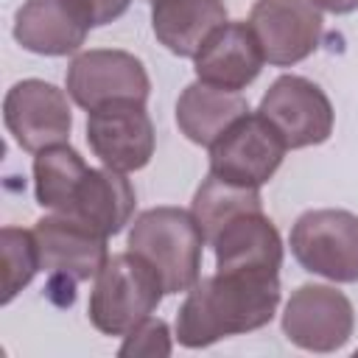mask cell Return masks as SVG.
<instances>
[{
	"mask_svg": "<svg viewBox=\"0 0 358 358\" xmlns=\"http://www.w3.org/2000/svg\"><path fill=\"white\" fill-rule=\"evenodd\" d=\"M280 305V277L215 271L201 277L176 313V338L187 350L266 327Z\"/></svg>",
	"mask_w": 358,
	"mask_h": 358,
	"instance_id": "1",
	"label": "cell"
},
{
	"mask_svg": "<svg viewBox=\"0 0 358 358\" xmlns=\"http://www.w3.org/2000/svg\"><path fill=\"white\" fill-rule=\"evenodd\" d=\"M126 243L159 274L165 294H187L201 280V252L207 241L190 210H143L134 218Z\"/></svg>",
	"mask_w": 358,
	"mask_h": 358,
	"instance_id": "2",
	"label": "cell"
},
{
	"mask_svg": "<svg viewBox=\"0 0 358 358\" xmlns=\"http://www.w3.org/2000/svg\"><path fill=\"white\" fill-rule=\"evenodd\" d=\"M159 274L131 249L112 255L90 291V322L103 336H126L145 322L162 302Z\"/></svg>",
	"mask_w": 358,
	"mask_h": 358,
	"instance_id": "3",
	"label": "cell"
},
{
	"mask_svg": "<svg viewBox=\"0 0 358 358\" xmlns=\"http://www.w3.org/2000/svg\"><path fill=\"white\" fill-rule=\"evenodd\" d=\"M296 263L330 282H358V215L322 207L302 213L291 227Z\"/></svg>",
	"mask_w": 358,
	"mask_h": 358,
	"instance_id": "4",
	"label": "cell"
},
{
	"mask_svg": "<svg viewBox=\"0 0 358 358\" xmlns=\"http://www.w3.org/2000/svg\"><path fill=\"white\" fill-rule=\"evenodd\" d=\"M67 95L87 112L112 101L145 103L151 95V78L134 53L117 48H90L76 53L67 67Z\"/></svg>",
	"mask_w": 358,
	"mask_h": 358,
	"instance_id": "5",
	"label": "cell"
},
{
	"mask_svg": "<svg viewBox=\"0 0 358 358\" xmlns=\"http://www.w3.org/2000/svg\"><path fill=\"white\" fill-rule=\"evenodd\" d=\"M285 151L274 126L260 112H246L210 145V173L232 185L263 187L282 165Z\"/></svg>",
	"mask_w": 358,
	"mask_h": 358,
	"instance_id": "6",
	"label": "cell"
},
{
	"mask_svg": "<svg viewBox=\"0 0 358 358\" xmlns=\"http://www.w3.org/2000/svg\"><path fill=\"white\" fill-rule=\"evenodd\" d=\"M257 112L274 126L288 148L322 145L333 134V103L324 90L305 76L285 73L274 78L260 98Z\"/></svg>",
	"mask_w": 358,
	"mask_h": 358,
	"instance_id": "7",
	"label": "cell"
},
{
	"mask_svg": "<svg viewBox=\"0 0 358 358\" xmlns=\"http://www.w3.org/2000/svg\"><path fill=\"white\" fill-rule=\"evenodd\" d=\"M355 330V308L344 291L333 285H299L282 310L285 338L308 352H336Z\"/></svg>",
	"mask_w": 358,
	"mask_h": 358,
	"instance_id": "8",
	"label": "cell"
},
{
	"mask_svg": "<svg viewBox=\"0 0 358 358\" xmlns=\"http://www.w3.org/2000/svg\"><path fill=\"white\" fill-rule=\"evenodd\" d=\"M3 120L14 143L28 154L67 143L73 131L67 92L42 78H22L6 92Z\"/></svg>",
	"mask_w": 358,
	"mask_h": 358,
	"instance_id": "9",
	"label": "cell"
},
{
	"mask_svg": "<svg viewBox=\"0 0 358 358\" xmlns=\"http://www.w3.org/2000/svg\"><path fill=\"white\" fill-rule=\"evenodd\" d=\"M246 22L255 31L263 59L274 67L305 62L324 34L322 11L310 0H255Z\"/></svg>",
	"mask_w": 358,
	"mask_h": 358,
	"instance_id": "10",
	"label": "cell"
},
{
	"mask_svg": "<svg viewBox=\"0 0 358 358\" xmlns=\"http://www.w3.org/2000/svg\"><path fill=\"white\" fill-rule=\"evenodd\" d=\"M87 143L92 154L112 171L131 173L145 168L157 145L145 103L112 101L87 112Z\"/></svg>",
	"mask_w": 358,
	"mask_h": 358,
	"instance_id": "11",
	"label": "cell"
},
{
	"mask_svg": "<svg viewBox=\"0 0 358 358\" xmlns=\"http://www.w3.org/2000/svg\"><path fill=\"white\" fill-rule=\"evenodd\" d=\"M34 238L39 249V266L48 274H62L76 282L95 280L109 260L106 235L90 224L53 213L34 224Z\"/></svg>",
	"mask_w": 358,
	"mask_h": 358,
	"instance_id": "12",
	"label": "cell"
},
{
	"mask_svg": "<svg viewBox=\"0 0 358 358\" xmlns=\"http://www.w3.org/2000/svg\"><path fill=\"white\" fill-rule=\"evenodd\" d=\"M263 62H266L263 50L249 22L227 20L199 48V53L193 56V70H196V78L210 87L241 92L260 76Z\"/></svg>",
	"mask_w": 358,
	"mask_h": 358,
	"instance_id": "13",
	"label": "cell"
},
{
	"mask_svg": "<svg viewBox=\"0 0 358 358\" xmlns=\"http://www.w3.org/2000/svg\"><path fill=\"white\" fill-rule=\"evenodd\" d=\"M215 249V271L280 274L282 238L263 210L238 213L210 241Z\"/></svg>",
	"mask_w": 358,
	"mask_h": 358,
	"instance_id": "14",
	"label": "cell"
},
{
	"mask_svg": "<svg viewBox=\"0 0 358 358\" xmlns=\"http://www.w3.org/2000/svg\"><path fill=\"white\" fill-rule=\"evenodd\" d=\"M90 22L73 0H25L14 14V39L39 56L78 53Z\"/></svg>",
	"mask_w": 358,
	"mask_h": 358,
	"instance_id": "15",
	"label": "cell"
},
{
	"mask_svg": "<svg viewBox=\"0 0 358 358\" xmlns=\"http://www.w3.org/2000/svg\"><path fill=\"white\" fill-rule=\"evenodd\" d=\"M134 204H137V196L126 173L103 165V168L87 171L67 215L90 224L92 229L109 238V235L123 232V227L134 215Z\"/></svg>",
	"mask_w": 358,
	"mask_h": 358,
	"instance_id": "16",
	"label": "cell"
},
{
	"mask_svg": "<svg viewBox=\"0 0 358 358\" xmlns=\"http://www.w3.org/2000/svg\"><path fill=\"white\" fill-rule=\"evenodd\" d=\"M227 22L224 0H154L151 28L173 56L193 59L204 39Z\"/></svg>",
	"mask_w": 358,
	"mask_h": 358,
	"instance_id": "17",
	"label": "cell"
},
{
	"mask_svg": "<svg viewBox=\"0 0 358 358\" xmlns=\"http://www.w3.org/2000/svg\"><path fill=\"white\" fill-rule=\"evenodd\" d=\"M249 112L241 92L218 90L204 81H193L176 101V126L196 145H213L238 117Z\"/></svg>",
	"mask_w": 358,
	"mask_h": 358,
	"instance_id": "18",
	"label": "cell"
},
{
	"mask_svg": "<svg viewBox=\"0 0 358 358\" xmlns=\"http://www.w3.org/2000/svg\"><path fill=\"white\" fill-rule=\"evenodd\" d=\"M90 165L84 162V157L70 145V143H59L50 148H42L34 157V193H36V204L50 210V213H62L67 215L76 199V190L81 185V179L87 176Z\"/></svg>",
	"mask_w": 358,
	"mask_h": 358,
	"instance_id": "19",
	"label": "cell"
},
{
	"mask_svg": "<svg viewBox=\"0 0 358 358\" xmlns=\"http://www.w3.org/2000/svg\"><path fill=\"white\" fill-rule=\"evenodd\" d=\"M246 210H263L260 187L232 185V182H224L213 173L199 185L193 204H190V213L196 215L207 243L215 238V232L227 221H232L238 213H246Z\"/></svg>",
	"mask_w": 358,
	"mask_h": 358,
	"instance_id": "20",
	"label": "cell"
},
{
	"mask_svg": "<svg viewBox=\"0 0 358 358\" xmlns=\"http://www.w3.org/2000/svg\"><path fill=\"white\" fill-rule=\"evenodd\" d=\"M0 252H3V296H0V302L8 305L42 268L34 229L28 232L20 227H3L0 229Z\"/></svg>",
	"mask_w": 358,
	"mask_h": 358,
	"instance_id": "21",
	"label": "cell"
},
{
	"mask_svg": "<svg viewBox=\"0 0 358 358\" xmlns=\"http://www.w3.org/2000/svg\"><path fill=\"white\" fill-rule=\"evenodd\" d=\"M173 344H171V330L162 319L148 316L145 322H140L134 330H129L123 336V344L117 350L120 358H165L171 355Z\"/></svg>",
	"mask_w": 358,
	"mask_h": 358,
	"instance_id": "22",
	"label": "cell"
},
{
	"mask_svg": "<svg viewBox=\"0 0 358 358\" xmlns=\"http://www.w3.org/2000/svg\"><path fill=\"white\" fill-rule=\"evenodd\" d=\"M131 0H73V6L84 14V20L90 22V28H101L109 25L112 20H117L120 14H126Z\"/></svg>",
	"mask_w": 358,
	"mask_h": 358,
	"instance_id": "23",
	"label": "cell"
},
{
	"mask_svg": "<svg viewBox=\"0 0 358 358\" xmlns=\"http://www.w3.org/2000/svg\"><path fill=\"white\" fill-rule=\"evenodd\" d=\"M319 11H330V14H350L358 8V0H310Z\"/></svg>",
	"mask_w": 358,
	"mask_h": 358,
	"instance_id": "24",
	"label": "cell"
},
{
	"mask_svg": "<svg viewBox=\"0 0 358 358\" xmlns=\"http://www.w3.org/2000/svg\"><path fill=\"white\" fill-rule=\"evenodd\" d=\"M355 355H358V352H355Z\"/></svg>",
	"mask_w": 358,
	"mask_h": 358,
	"instance_id": "25",
	"label": "cell"
},
{
	"mask_svg": "<svg viewBox=\"0 0 358 358\" xmlns=\"http://www.w3.org/2000/svg\"><path fill=\"white\" fill-rule=\"evenodd\" d=\"M151 3H154V0H151Z\"/></svg>",
	"mask_w": 358,
	"mask_h": 358,
	"instance_id": "26",
	"label": "cell"
}]
</instances>
